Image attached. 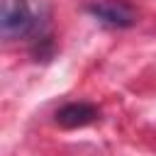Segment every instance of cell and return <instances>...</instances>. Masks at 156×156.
I'll return each instance as SVG.
<instances>
[{"mask_svg":"<svg viewBox=\"0 0 156 156\" xmlns=\"http://www.w3.org/2000/svg\"><path fill=\"white\" fill-rule=\"evenodd\" d=\"M37 20L27 0H2V15H0V27L5 39H17L27 37L34 29Z\"/></svg>","mask_w":156,"mask_h":156,"instance_id":"1","label":"cell"},{"mask_svg":"<svg viewBox=\"0 0 156 156\" xmlns=\"http://www.w3.org/2000/svg\"><path fill=\"white\" fill-rule=\"evenodd\" d=\"M88 12L110 27H132L136 22V10L129 0H95L88 5Z\"/></svg>","mask_w":156,"mask_h":156,"instance_id":"2","label":"cell"},{"mask_svg":"<svg viewBox=\"0 0 156 156\" xmlns=\"http://www.w3.org/2000/svg\"><path fill=\"white\" fill-rule=\"evenodd\" d=\"M98 119V107L88 102H68L56 112V122L61 127H85Z\"/></svg>","mask_w":156,"mask_h":156,"instance_id":"3","label":"cell"}]
</instances>
